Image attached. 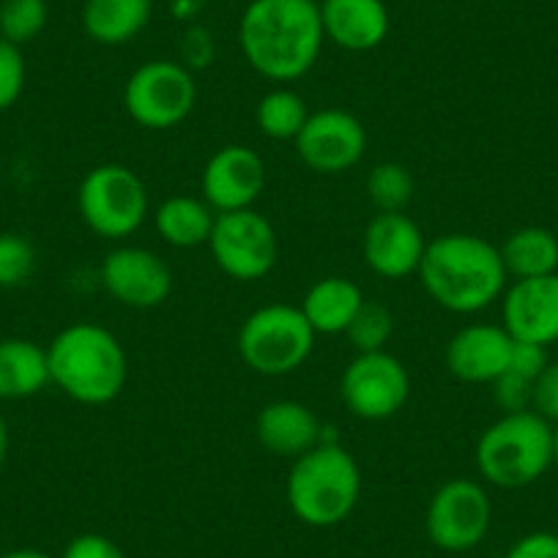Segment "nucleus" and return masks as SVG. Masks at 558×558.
Returning <instances> with one entry per match:
<instances>
[{
    "label": "nucleus",
    "instance_id": "obj_1",
    "mask_svg": "<svg viewBox=\"0 0 558 558\" xmlns=\"http://www.w3.org/2000/svg\"><path fill=\"white\" fill-rule=\"evenodd\" d=\"M246 63L271 83H293L318 63L324 20L315 0H252L241 17Z\"/></svg>",
    "mask_w": 558,
    "mask_h": 558
},
{
    "label": "nucleus",
    "instance_id": "obj_2",
    "mask_svg": "<svg viewBox=\"0 0 558 558\" xmlns=\"http://www.w3.org/2000/svg\"><path fill=\"white\" fill-rule=\"evenodd\" d=\"M418 279L438 307L474 315L507 291V268L496 244L474 233H444L427 241Z\"/></svg>",
    "mask_w": 558,
    "mask_h": 558
},
{
    "label": "nucleus",
    "instance_id": "obj_3",
    "mask_svg": "<svg viewBox=\"0 0 558 558\" xmlns=\"http://www.w3.org/2000/svg\"><path fill=\"white\" fill-rule=\"evenodd\" d=\"M50 380L83 405H107L126 389L129 359L121 340L99 324H72L47 348Z\"/></svg>",
    "mask_w": 558,
    "mask_h": 558
},
{
    "label": "nucleus",
    "instance_id": "obj_4",
    "mask_svg": "<svg viewBox=\"0 0 558 558\" xmlns=\"http://www.w3.org/2000/svg\"><path fill=\"white\" fill-rule=\"evenodd\" d=\"M362 496L356 458L337 441H320L293 460L288 474V507L313 529H331L351 518Z\"/></svg>",
    "mask_w": 558,
    "mask_h": 558
},
{
    "label": "nucleus",
    "instance_id": "obj_5",
    "mask_svg": "<svg viewBox=\"0 0 558 558\" xmlns=\"http://www.w3.org/2000/svg\"><path fill=\"white\" fill-rule=\"evenodd\" d=\"M476 469L504 490L534 485L553 465V425L531 411L504 413L476 441Z\"/></svg>",
    "mask_w": 558,
    "mask_h": 558
},
{
    "label": "nucleus",
    "instance_id": "obj_6",
    "mask_svg": "<svg viewBox=\"0 0 558 558\" xmlns=\"http://www.w3.org/2000/svg\"><path fill=\"white\" fill-rule=\"evenodd\" d=\"M315 331L302 307L268 304L241 324L239 353L257 375L279 378L302 367L315 348Z\"/></svg>",
    "mask_w": 558,
    "mask_h": 558
},
{
    "label": "nucleus",
    "instance_id": "obj_7",
    "mask_svg": "<svg viewBox=\"0 0 558 558\" xmlns=\"http://www.w3.org/2000/svg\"><path fill=\"white\" fill-rule=\"evenodd\" d=\"M77 208L96 235L112 241L126 239L146 222L148 190L126 165H99L80 181Z\"/></svg>",
    "mask_w": 558,
    "mask_h": 558
},
{
    "label": "nucleus",
    "instance_id": "obj_8",
    "mask_svg": "<svg viewBox=\"0 0 558 558\" xmlns=\"http://www.w3.org/2000/svg\"><path fill=\"white\" fill-rule=\"evenodd\" d=\"M197 85L190 69L175 61H148L134 69L123 88V110L137 126L165 132L192 116Z\"/></svg>",
    "mask_w": 558,
    "mask_h": 558
},
{
    "label": "nucleus",
    "instance_id": "obj_9",
    "mask_svg": "<svg viewBox=\"0 0 558 558\" xmlns=\"http://www.w3.org/2000/svg\"><path fill=\"white\" fill-rule=\"evenodd\" d=\"M214 263L239 282H255L271 274L279 260V239L271 222L255 208L217 214L211 239Z\"/></svg>",
    "mask_w": 558,
    "mask_h": 558
},
{
    "label": "nucleus",
    "instance_id": "obj_10",
    "mask_svg": "<svg viewBox=\"0 0 558 558\" xmlns=\"http://www.w3.org/2000/svg\"><path fill=\"white\" fill-rule=\"evenodd\" d=\"M493 504L485 487L474 480H449L433 493L425 512V531L436 547L465 553L482 545L490 531Z\"/></svg>",
    "mask_w": 558,
    "mask_h": 558
},
{
    "label": "nucleus",
    "instance_id": "obj_11",
    "mask_svg": "<svg viewBox=\"0 0 558 558\" xmlns=\"http://www.w3.org/2000/svg\"><path fill=\"white\" fill-rule=\"evenodd\" d=\"M340 397L356 418L384 422L411 397V375L389 351L359 353L342 373Z\"/></svg>",
    "mask_w": 558,
    "mask_h": 558
},
{
    "label": "nucleus",
    "instance_id": "obj_12",
    "mask_svg": "<svg viewBox=\"0 0 558 558\" xmlns=\"http://www.w3.org/2000/svg\"><path fill=\"white\" fill-rule=\"evenodd\" d=\"M293 143H296L299 159L310 170L337 175L362 162L367 132L353 112L320 110L310 112L307 123Z\"/></svg>",
    "mask_w": 558,
    "mask_h": 558
},
{
    "label": "nucleus",
    "instance_id": "obj_13",
    "mask_svg": "<svg viewBox=\"0 0 558 558\" xmlns=\"http://www.w3.org/2000/svg\"><path fill=\"white\" fill-rule=\"evenodd\" d=\"M101 286L123 307L154 310L173 293V271L157 252L118 246L101 260Z\"/></svg>",
    "mask_w": 558,
    "mask_h": 558
},
{
    "label": "nucleus",
    "instance_id": "obj_14",
    "mask_svg": "<svg viewBox=\"0 0 558 558\" xmlns=\"http://www.w3.org/2000/svg\"><path fill=\"white\" fill-rule=\"evenodd\" d=\"M266 186V165L250 146H225L206 162L201 175L203 201L217 214L252 208Z\"/></svg>",
    "mask_w": 558,
    "mask_h": 558
},
{
    "label": "nucleus",
    "instance_id": "obj_15",
    "mask_svg": "<svg viewBox=\"0 0 558 558\" xmlns=\"http://www.w3.org/2000/svg\"><path fill=\"white\" fill-rule=\"evenodd\" d=\"M501 315L512 340L542 348L558 342V271L514 279L501 296Z\"/></svg>",
    "mask_w": 558,
    "mask_h": 558
},
{
    "label": "nucleus",
    "instance_id": "obj_16",
    "mask_svg": "<svg viewBox=\"0 0 558 558\" xmlns=\"http://www.w3.org/2000/svg\"><path fill=\"white\" fill-rule=\"evenodd\" d=\"M427 241L405 211L375 214L362 239L364 263L384 279H405L418 271Z\"/></svg>",
    "mask_w": 558,
    "mask_h": 558
},
{
    "label": "nucleus",
    "instance_id": "obj_17",
    "mask_svg": "<svg viewBox=\"0 0 558 558\" xmlns=\"http://www.w3.org/2000/svg\"><path fill=\"white\" fill-rule=\"evenodd\" d=\"M512 335L504 326L471 324L449 340L447 369L463 384H493L509 369Z\"/></svg>",
    "mask_w": 558,
    "mask_h": 558
},
{
    "label": "nucleus",
    "instance_id": "obj_18",
    "mask_svg": "<svg viewBox=\"0 0 558 558\" xmlns=\"http://www.w3.org/2000/svg\"><path fill=\"white\" fill-rule=\"evenodd\" d=\"M255 436L266 452L296 460L324 441V425L304 402L274 400L257 413Z\"/></svg>",
    "mask_w": 558,
    "mask_h": 558
},
{
    "label": "nucleus",
    "instance_id": "obj_19",
    "mask_svg": "<svg viewBox=\"0 0 558 558\" xmlns=\"http://www.w3.org/2000/svg\"><path fill=\"white\" fill-rule=\"evenodd\" d=\"M318 7L326 39L342 50H375L389 36L391 20L384 0H324Z\"/></svg>",
    "mask_w": 558,
    "mask_h": 558
},
{
    "label": "nucleus",
    "instance_id": "obj_20",
    "mask_svg": "<svg viewBox=\"0 0 558 558\" xmlns=\"http://www.w3.org/2000/svg\"><path fill=\"white\" fill-rule=\"evenodd\" d=\"M364 304V293L345 277H324L307 291L302 302L304 318L315 335H345Z\"/></svg>",
    "mask_w": 558,
    "mask_h": 558
},
{
    "label": "nucleus",
    "instance_id": "obj_21",
    "mask_svg": "<svg viewBox=\"0 0 558 558\" xmlns=\"http://www.w3.org/2000/svg\"><path fill=\"white\" fill-rule=\"evenodd\" d=\"M47 384H52L47 348L25 337L0 340V400H25Z\"/></svg>",
    "mask_w": 558,
    "mask_h": 558
},
{
    "label": "nucleus",
    "instance_id": "obj_22",
    "mask_svg": "<svg viewBox=\"0 0 558 558\" xmlns=\"http://www.w3.org/2000/svg\"><path fill=\"white\" fill-rule=\"evenodd\" d=\"M151 9V0H88L83 9L85 34L107 47L126 45L143 34Z\"/></svg>",
    "mask_w": 558,
    "mask_h": 558
},
{
    "label": "nucleus",
    "instance_id": "obj_23",
    "mask_svg": "<svg viewBox=\"0 0 558 558\" xmlns=\"http://www.w3.org/2000/svg\"><path fill=\"white\" fill-rule=\"evenodd\" d=\"M214 222H217V211L203 197L190 195L168 197L154 214L157 233L162 235V241H168L170 246H179V250L208 244Z\"/></svg>",
    "mask_w": 558,
    "mask_h": 558
},
{
    "label": "nucleus",
    "instance_id": "obj_24",
    "mask_svg": "<svg viewBox=\"0 0 558 558\" xmlns=\"http://www.w3.org/2000/svg\"><path fill=\"white\" fill-rule=\"evenodd\" d=\"M507 277L531 279L558 271V239L547 228H520L498 246Z\"/></svg>",
    "mask_w": 558,
    "mask_h": 558
},
{
    "label": "nucleus",
    "instance_id": "obj_25",
    "mask_svg": "<svg viewBox=\"0 0 558 558\" xmlns=\"http://www.w3.org/2000/svg\"><path fill=\"white\" fill-rule=\"evenodd\" d=\"M307 101L291 88H274L257 101L255 121L257 129L268 140H296L307 123Z\"/></svg>",
    "mask_w": 558,
    "mask_h": 558
},
{
    "label": "nucleus",
    "instance_id": "obj_26",
    "mask_svg": "<svg viewBox=\"0 0 558 558\" xmlns=\"http://www.w3.org/2000/svg\"><path fill=\"white\" fill-rule=\"evenodd\" d=\"M367 195L373 201V206L378 208V214L405 211L408 203L413 201V179L405 165H375L367 175Z\"/></svg>",
    "mask_w": 558,
    "mask_h": 558
},
{
    "label": "nucleus",
    "instance_id": "obj_27",
    "mask_svg": "<svg viewBox=\"0 0 558 558\" xmlns=\"http://www.w3.org/2000/svg\"><path fill=\"white\" fill-rule=\"evenodd\" d=\"M47 0H3L0 3V39L28 45L45 31Z\"/></svg>",
    "mask_w": 558,
    "mask_h": 558
},
{
    "label": "nucleus",
    "instance_id": "obj_28",
    "mask_svg": "<svg viewBox=\"0 0 558 558\" xmlns=\"http://www.w3.org/2000/svg\"><path fill=\"white\" fill-rule=\"evenodd\" d=\"M345 335L359 353L386 351V342L395 335V318H391V313L384 304L364 299V304L359 307L356 318L351 320Z\"/></svg>",
    "mask_w": 558,
    "mask_h": 558
},
{
    "label": "nucleus",
    "instance_id": "obj_29",
    "mask_svg": "<svg viewBox=\"0 0 558 558\" xmlns=\"http://www.w3.org/2000/svg\"><path fill=\"white\" fill-rule=\"evenodd\" d=\"M36 271V250L25 235L0 233V288L25 286Z\"/></svg>",
    "mask_w": 558,
    "mask_h": 558
},
{
    "label": "nucleus",
    "instance_id": "obj_30",
    "mask_svg": "<svg viewBox=\"0 0 558 558\" xmlns=\"http://www.w3.org/2000/svg\"><path fill=\"white\" fill-rule=\"evenodd\" d=\"M28 80L23 50L12 41L0 39V112L9 110L20 101Z\"/></svg>",
    "mask_w": 558,
    "mask_h": 558
},
{
    "label": "nucleus",
    "instance_id": "obj_31",
    "mask_svg": "<svg viewBox=\"0 0 558 558\" xmlns=\"http://www.w3.org/2000/svg\"><path fill=\"white\" fill-rule=\"evenodd\" d=\"M493 400L504 413L531 411L534 408V380H525L514 373H504L493 380Z\"/></svg>",
    "mask_w": 558,
    "mask_h": 558
},
{
    "label": "nucleus",
    "instance_id": "obj_32",
    "mask_svg": "<svg viewBox=\"0 0 558 558\" xmlns=\"http://www.w3.org/2000/svg\"><path fill=\"white\" fill-rule=\"evenodd\" d=\"M550 364L547 359V348L534 345V342H520L514 340L512 345V356H509V373L520 375L525 380H536L545 367Z\"/></svg>",
    "mask_w": 558,
    "mask_h": 558
},
{
    "label": "nucleus",
    "instance_id": "obj_33",
    "mask_svg": "<svg viewBox=\"0 0 558 558\" xmlns=\"http://www.w3.org/2000/svg\"><path fill=\"white\" fill-rule=\"evenodd\" d=\"M534 411L547 422H558V362H550L534 380Z\"/></svg>",
    "mask_w": 558,
    "mask_h": 558
},
{
    "label": "nucleus",
    "instance_id": "obj_34",
    "mask_svg": "<svg viewBox=\"0 0 558 558\" xmlns=\"http://www.w3.org/2000/svg\"><path fill=\"white\" fill-rule=\"evenodd\" d=\"M61 558H126L121 547L101 534H80L66 545Z\"/></svg>",
    "mask_w": 558,
    "mask_h": 558
},
{
    "label": "nucleus",
    "instance_id": "obj_35",
    "mask_svg": "<svg viewBox=\"0 0 558 558\" xmlns=\"http://www.w3.org/2000/svg\"><path fill=\"white\" fill-rule=\"evenodd\" d=\"M507 558H558V534L550 531H534L525 534L509 547Z\"/></svg>",
    "mask_w": 558,
    "mask_h": 558
},
{
    "label": "nucleus",
    "instance_id": "obj_36",
    "mask_svg": "<svg viewBox=\"0 0 558 558\" xmlns=\"http://www.w3.org/2000/svg\"><path fill=\"white\" fill-rule=\"evenodd\" d=\"M0 558H52V556L45 550H36V547H20V550L3 553Z\"/></svg>",
    "mask_w": 558,
    "mask_h": 558
},
{
    "label": "nucleus",
    "instance_id": "obj_37",
    "mask_svg": "<svg viewBox=\"0 0 558 558\" xmlns=\"http://www.w3.org/2000/svg\"><path fill=\"white\" fill-rule=\"evenodd\" d=\"M7 454H9V425L7 418L0 416V469L7 463Z\"/></svg>",
    "mask_w": 558,
    "mask_h": 558
},
{
    "label": "nucleus",
    "instance_id": "obj_38",
    "mask_svg": "<svg viewBox=\"0 0 558 558\" xmlns=\"http://www.w3.org/2000/svg\"><path fill=\"white\" fill-rule=\"evenodd\" d=\"M553 465L558 469V422L556 427H553Z\"/></svg>",
    "mask_w": 558,
    "mask_h": 558
},
{
    "label": "nucleus",
    "instance_id": "obj_39",
    "mask_svg": "<svg viewBox=\"0 0 558 558\" xmlns=\"http://www.w3.org/2000/svg\"><path fill=\"white\" fill-rule=\"evenodd\" d=\"M315 3H318V0H315Z\"/></svg>",
    "mask_w": 558,
    "mask_h": 558
}]
</instances>
